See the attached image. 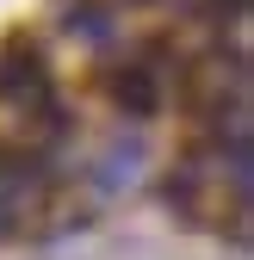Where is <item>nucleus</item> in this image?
<instances>
[{"instance_id":"f257e3e1","label":"nucleus","mask_w":254,"mask_h":260,"mask_svg":"<svg viewBox=\"0 0 254 260\" xmlns=\"http://www.w3.org/2000/svg\"><path fill=\"white\" fill-rule=\"evenodd\" d=\"M168 211L186 230H248V130H211L205 143H193L162 180Z\"/></svg>"},{"instance_id":"f03ea898","label":"nucleus","mask_w":254,"mask_h":260,"mask_svg":"<svg viewBox=\"0 0 254 260\" xmlns=\"http://www.w3.org/2000/svg\"><path fill=\"white\" fill-rule=\"evenodd\" d=\"M100 93H106L124 118H155L162 100H168V69H162L149 50L106 56V62H100Z\"/></svg>"}]
</instances>
